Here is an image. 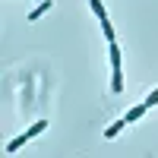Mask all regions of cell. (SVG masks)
Instances as JSON below:
<instances>
[{"mask_svg":"<svg viewBox=\"0 0 158 158\" xmlns=\"http://www.w3.org/2000/svg\"><path fill=\"white\" fill-rule=\"evenodd\" d=\"M101 32H104V38H108V44H111V41H114V29H111V22H108V19L101 22Z\"/></svg>","mask_w":158,"mask_h":158,"instance_id":"52a82bcc","label":"cell"},{"mask_svg":"<svg viewBox=\"0 0 158 158\" xmlns=\"http://www.w3.org/2000/svg\"><path fill=\"white\" fill-rule=\"evenodd\" d=\"M25 142H29V136H25V133H22V136H16V139H13L10 146H6V155H10V152H19V149L25 146Z\"/></svg>","mask_w":158,"mask_h":158,"instance_id":"5b68a950","label":"cell"},{"mask_svg":"<svg viewBox=\"0 0 158 158\" xmlns=\"http://www.w3.org/2000/svg\"><path fill=\"white\" fill-rule=\"evenodd\" d=\"M89 6H92V13H95V16L104 22V19H108V13H104V3H101V0H89Z\"/></svg>","mask_w":158,"mask_h":158,"instance_id":"277c9868","label":"cell"},{"mask_svg":"<svg viewBox=\"0 0 158 158\" xmlns=\"http://www.w3.org/2000/svg\"><path fill=\"white\" fill-rule=\"evenodd\" d=\"M155 104H158V89H155V92H152V95L146 98V108H155Z\"/></svg>","mask_w":158,"mask_h":158,"instance_id":"ba28073f","label":"cell"},{"mask_svg":"<svg viewBox=\"0 0 158 158\" xmlns=\"http://www.w3.org/2000/svg\"><path fill=\"white\" fill-rule=\"evenodd\" d=\"M48 10H51V0H41V3H38V6H35V10L29 13V19H32V22H35V19H41Z\"/></svg>","mask_w":158,"mask_h":158,"instance_id":"3957f363","label":"cell"},{"mask_svg":"<svg viewBox=\"0 0 158 158\" xmlns=\"http://www.w3.org/2000/svg\"><path fill=\"white\" fill-rule=\"evenodd\" d=\"M123 127H127V120H123V117H120V120H114V123H111L108 130H104V139H114V136H117V133H120V130H123Z\"/></svg>","mask_w":158,"mask_h":158,"instance_id":"7a4b0ae2","label":"cell"},{"mask_svg":"<svg viewBox=\"0 0 158 158\" xmlns=\"http://www.w3.org/2000/svg\"><path fill=\"white\" fill-rule=\"evenodd\" d=\"M142 114H146V101H142V104H136V108H130V111L123 114V120H127V123H133V120H139Z\"/></svg>","mask_w":158,"mask_h":158,"instance_id":"6da1fadb","label":"cell"},{"mask_svg":"<svg viewBox=\"0 0 158 158\" xmlns=\"http://www.w3.org/2000/svg\"><path fill=\"white\" fill-rule=\"evenodd\" d=\"M38 3H41V0H38Z\"/></svg>","mask_w":158,"mask_h":158,"instance_id":"9c48e42d","label":"cell"},{"mask_svg":"<svg viewBox=\"0 0 158 158\" xmlns=\"http://www.w3.org/2000/svg\"><path fill=\"white\" fill-rule=\"evenodd\" d=\"M44 127H48V120H38V123H32L29 130H25V136H29V139H35V136H38V133H41V130H44Z\"/></svg>","mask_w":158,"mask_h":158,"instance_id":"8992f818","label":"cell"}]
</instances>
